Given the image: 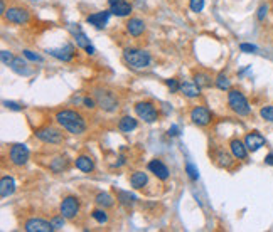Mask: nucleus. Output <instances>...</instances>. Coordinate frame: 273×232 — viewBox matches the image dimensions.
Instances as JSON below:
<instances>
[{"label": "nucleus", "mask_w": 273, "mask_h": 232, "mask_svg": "<svg viewBox=\"0 0 273 232\" xmlns=\"http://www.w3.org/2000/svg\"><path fill=\"white\" fill-rule=\"evenodd\" d=\"M267 14H268V5L267 3H263V5H260L258 12H257V19L258 20H265Z\"/></svg>", "instance_id": "obj_41"}, {"label": "nucleus", "mask_w": 273, "mask_h": 232, "mask_svg": "<svg viewBox=\"0 0 273 232\" xmlns=\"http://www.w3.org/2000/svg\"><path fill=\"white\" fill-rule=\"evenodd\" d=\"M108 7L110 12L117 17H127L132 12V5L129 0H108Z\"/></svg>", "instance_id": "obj_11"}, {"label": "nucleus", "mask_w": 273, "mask_h": 232, "mask_svg": "<svg viewBox=\"0 0 273 232\" xmlns=\"http://www.w3.org/2000/svg\"><path fill=\"white\" fill-rule=\"evenodd\" d=\"M10 68L17 74H24V76L30 74V69H27V62L22 59V57H14V61L10 62Z\"/></svg>", "instance_id": "obj_25"}, {"label": "nucleus", "mask_w": 273, "mask_h": 232, "mask_svg": "<svg viewBox=\"0 0 273 232\" xmlns=\"http://www.w3.org/2000/svg\"><path fill=\"white\" fill-rule=\"evenodd\" d=\"M136 126H138V123H136V119L132 118V116H123L120 119V123H118V128H120V131H123V133L134 131Z\"/></svg>", "instance_id": "obj_24"}, {"label": "nucleus", "mask_w": 273, "mask_h": 232, "mask_svg": "<svg viewBox=\"0 0 273 232\" xmlns=\"http://www.w3.org/2000/svg\"><path fill=\"white\" fill-rule=\"evenodd\" d=\"M15 192V180L12 177H2V180H0V197L2 199H7L10 197L12 194Z\"/></svg>", "instance_id": "obj_18"}, {"label": "nucleus", "mask_w": 273, "mask_h": 232, "mask_svg": "<svg viewBox=\"0 0 273 232\" xmlns=\"http://www.w3.org/2000/svg\"><path fill=\"white\" fill-rule=\"evenodd\" d=\"M64 216L61 214V216H56V217H52V221H51V226H52V231H61L64 227Z\"/></svg>", "instance_id": "obj_34"}, {"label": "nucleus", "mask_w": 273, "mask_h": 232, "mask_svg": "<svg viewBox=\"0 0 273 232\" xmlns=\"http://www.w3.org/2000/svg\"><path fill=\"white\" fill-rule=\"evenodd\" d=\"M3 106L8 108V110H14V111H20L22 110V106L17 105V103H14V101H3Z\"/></svg>", "instance_id": "obj_43"}, {"label": "nucleus", "mask_w": 273, "mask_h": 232, "mask_svg": "<svg viewBox=\"0 0 273 232\" xmlns=\"http://www.w3.org/2000/svg\"><path fill=\"white\" fill-rule=\"evenodd\" d=\"M61 214L68 219V221H73L74 217L78 216L79 212V200L78 197H74V195H68V197L63 199V202H61V207H59Z\"/></svg>", "instance_id": "obj_9"}, {"label": "nucleus", "mask_w": 273, "mask_h": 232, "mask_svg": "<svg viewBox=\"0 0 273 232\" xmlns=\"http://www.w3.org/2000/svg\"><path fill=\"white\" fill-rule=\"evenodd\" d=\"M265 143H267L265 136L258 131H252L245 136V145L250 151H258L262 146H265Z\"/></svg>", "instance_id": "obj_12"}, {"label": "nucleus", "mask_w": 273, "mask_h": 232, "mask_svg": "<svg viewBox=\"0 0 273 232\" xmlns=\"http://www.w3.org/2000/svg\"><path fill=\"white\" fill-rule=\"evenodd\" d=\"M74 165H76L78 170L85 173H90L95 170V162L91 160V157H88V155H79V157L74 160Z\"/></svg>", "instance_id": "obj_20"}, {"label": "nucleus", "mask_w": 273, "mask_h": 232, "mask_svg": "<svg viewBox=\"0 0 273 232\" xmlns=\"http://www.w3.org/2000/svg\"><path fill=\"white\" fill-rule=\"evenodd\" d=\"M51 170L54 172V173H61L63 170H66L68 168V158L66 157H58V158H54L51 162Z\"/></svg>", "instance_id": "obj_27"}, {"label": "nucleus", "mask_w": 273, "mask_h": 232, "mask_svg": "<svg viewBox=\"0 0 273 232\" xmlns=\"http://www.w3.org/2000/svg\"><path fill=\"white\" fill-rule=\"evenodd\" d=\"M265 163L270 165V167H273V153H268L265 157Z\"/></svg>", "instance_id": "obj_45"}, {"label": "nucleus", "mask_w": 273, "mask_h": 232, "mask_svg": "<svg viewBox=\"0 0 273 232\" xmlns=\"http://www.w3.org/2000/svg\"><path fill=\"white\" fill-rule=\"evenodd\" d=\"M148 170H150L158 180H167V178H169V168H167V165L162 162V160H152V162H148Z\"/></svg>", "instance_id": "obj_16"}, {"label": "nucleus", "mask_w": 273, "mask_h": 232, "mask_svg": "<svg viewBox=\"0 0 273 232\" xmlns=\"http://www.w3.org/2000/svg\"><path fill=\"white\" fill-rule=\"evenodd\" d=\"M240 49H241V52H248V54H252V52H257L258 51L257 46H253V44H248V42L240 44Z\"/></svg>", "instance_id": "obj_39"}, {"label": "nucleus", "mask_w": 273, "mask_h": 232, "mask_svg": "<svg viewBox=\"0 0 273 232\" xmlns=\"http://www.w3.org/2000/svg\"><path fill=\"white\" fill-rule=\"evenodd\" d=\"M228 105H230L233 113H236L238 116H248L252 113V106H250L246 96L241 91H238V89H230V93H228Z\"/></svg>", "instance_id": "obj_4"}, {"label": "nucleus", "mask_w": 273, "mask_h": 232, "mask_svg": "<svg viewBox=\"0 0 273 232\" xmlns=\"http://www.w3.org/2000/svg\"><path fill=\"white\" fill-rule=\"evenodd\" d=\"M24 229L27 232H51L52 226L51 222L42 221V219H29V221L25 222Z\"/></svg>", "instance_id": "obj_14"}, {"label": "nucleus", "mask_w": 273, "mask_h": 232, "mask_svg": "<svg viewBox=\"0 0 273 232\" xmlns=\"http://www.w3.org/2000/svg\"><path fill=\"white\" fill-rule=\"evenodd\" d=\"M29 157H30V151L24 143H15V145L10 146L8 158H10V162L14 163L15 167H22V165H25L29 162Z\"/></svg>", "instance_id": "obj_6"}, {"label": "nucleus", "mask_w": 273, "mask_h": 232, "mask_svg": "<svg viewBox=\"0 0 273 232\" xmlns=\"http://www.w3.org/2000/svg\"><path fill=\"white\" fill-rule=\"evenodd\" d=\"M95 202L100 205V207H113V204H115V200L110 194H98L95 197Z\"/></svg>", "instance_id": "obj_28"}, {"label": "nucleus", "mask_w": 273, "mask_h": 232, "mask_svg": "<svg viewBox=\"0 0 273 232\" xmlns=\"http://www.w3.org/2000/svg\"><path fill=\"white\" fill-rule=\"evenodd\" d=\"M5 20H8L10 24H17V25H24L27 24L30 15H29V10L27 8H22V7H8L5 10Z\"/></svg>", "instance_id": "obj_8"}, {"label": "nucleus", "mask_w": 273, "mask_h": 232, "mask_svg": "<svg viewBox=\"0 0 273 232\" xmlns=\"http://www.w3.org/2000/svg\"><path fill=\"white\" fill-rule=\"evenodd\" d=\"M130 185L134 187V189H143L145 185H147V173L143 172H135L134 175L130 177Z\"/></svg>", "instance_id": "obj_26"}, {"label": "nucleus", "mask_w": 273, "mask_h": 232, "mask_svg": "<svg viewBox=\"0 0 273 232\" xmlns=\"http://www.w3.org/2000/svg\"><path fill=\"white\" fill-rule=\"evenodd\" d=\"M49 54L52 57H56V59H59V61H63V62H69V61H73V57H74V47L71 46V44H66V46L63 47H59V49H49Z\"/></svg>", "instance_id": "obj_13"}, {"label": "nucleus", "mask_w": 273, "mask_h": 232, "mask_svg": "<svg viewBox=\"0 0 273 232\" xmlns=\"http://www.w3.org/2000/svg\"><path fill=\"white\" fill-rule=\"evenodd\" d=\"M179 91L182 93L184 96H187V98H197V96L201 95V88L197 86L196 83H191V81H184V83H180Z\"/></svg>", "instance_id": "obj_21"}, {"label": "nucleus", "mask_w": 273, "mask_h": 232, "mask_svg": "<svg viewBox=\"0 0 273 232\" xmlns=\"http://www.w3.org/2000/svg\"><path fill=\"white\" fill-rule=\"evenodd\" d=\"M83 105H85L88 110H93L95 106H98V105H96V100H93V98H88V96L85 98V100H83Z\"/></svg>", "instance_id": "obj_42"}, {"label": "nucleus", "mask_w": 273, "mask_h": 232, "mask_svg": "<svg viewBox=\"0 0 273 232\" xmlns=\"http://www.w3.org/2000/svg\"><path fill=\"white\" fill-rule=\"evenodd\" d=\"M91 216H93V219L98 222V224H107L108 222V214L105 211H101V209H96V211H93Z\"/></svg>", "instance_id": "obj_32"}, {"label": "nucleus", "mask_w": 273, "mask_h": 232, "mask_svg": "<svg viewBox=\"0 0 273 232\" xmlns=\"http://www.w3.org/2000/svg\"><path fill=\"white\" fill-rule=\"evenodd\" d=\"M194 83L199 86L201 89L202 88H209L211 86V76L208 73H197L194 76Z\"/></svg>", "instance_id": "obj_30"}, {"label": "nucleus", "mask_w": 273, "mask_h": 232, "mask_svg": "<svg viewBox=\"0 0 273 232\" xmlns=\"http://www.w3.org/2000/svg\"><path fill=\"white\" fill-rule=\"evenodd\" d=\"M93 96L96 100V105L103 111H107V113H113V111H117L118 106H120V101H118V98L115 96V93L110 91V89L96 88Z\"/></svg>", "instance_id": "obj_3"}, {"label": "nucleus", "mask_w": 273, "mask_h": 232, "mask_svg": "<svg viewBox=\"0 0 273 232\" xmlns=\"http://www.w3.org/2000/svg\"><path fill=\"white\" fill-rule=\"evenodd\" d=\"M186 172H187V175L191 180H197V178H199V172H197V168L191 162L186 163Z\"/></svg>", "instance_id": "obj_35"}, {"label": "nucleus", "mask_w": 273, "mask_h": 232, "mask_svg": "<svg viewBox=\"0 0 273 232\" xmlns=\"http://www.w3.org/2000/svg\"><path fill=\"white\" fill-rule=\"evenodd\" d=\"M110 15H113L110 10H103V12H95V14H91V15H88L86 17V20H88V24H91V25H95L96 29H103L105 25L108 24V20H110Z\"/></svg>", "instance_id": "obj_15"}, {"label": "nucleus", "mask_w": 273, "mask_h": 232, "mask_svg": "<svg viewBox=\"0 0 273 232\" xmlns=\"http://www.w3.org/2000/svg\"><path fill=\"white\" fill-rule=\"evenodd\" d=\"M179 133H180V130H179L177 124H174V126L169 128V136H179Z\"/></svg>", "instance_id": "obj_44"}, {"label": "nucleus", "mask_w": 273, "mask_h": 232, "mask_svg": "<svg viewBox=\"0 0 273 232\" xmlns=\"http://www.w3.org/2000/svg\"><path fill=\"white\" fill-rule=\"evenodd\" d=\"M0 10H2V14H5V2H3V0H0Z\"/></svg>", "instance_id": "obj_47"}, {"label": "nucleus", "mask_w": 273, "mask_h": 232, "mask_svg": "<svg viewBox=\"0 0 273 232\" xmlns=\"http://www.w3.org/2000/svg\"><path fill=\"white\" fill-rule=\"evenodd\" d=\"M32 2H37V0H32Z\"/></svg>", "instance_id": "obj_48"}, {"label": "nucleus", "mask_w": 273, "mask_h": 232, "mask_svg": "<svg viewBox=\"0 0 273 232\" xmlns=\"http://www.w3.org/2000/svg\"><path fill=\"white\" fill-rule=\"evenodd\" d=\"M115 192H117V200L120 202L122 205H125V207H132L135 202H136V197L134 194H130V192H125V190H117L115 187Z\"/></svg>", "instance_id": "obj_23"}, {"label": "nucleus", "mask_w": 273, "mask_h": 232, "mask_svg": "<svg viewBox=\"0 0 273 232\" xmlns=\"http://www.w3.org/2000/svg\"><path fill=\"white\" fill-rule=\"evenodd\" d=\"M71 32L74 34V39H76V46L78 47H81V49H86L88 46H90V39L86 37V34L83 32L81 27L76 24V27H74V24H71Z\"/></svg>", "instance_id": "obj_22"}, {"label": "nucleus", "mask_w": 273, "mask_h": 232, "mask_svg": "<svg viewBox=\"0 0 273 232\" xmlns=\"http://www.w3.org/2000/svg\"><path fill=\"white\" fill-rule=\"evenodd\" d=\"M36 138H39L41 141L49 143V145H59V143H63V140H64L63 133L52 126H44V128L36 130Z\"/></svg>", "instance_id": "obj_7"}, {"label": "nucleus", "mask_w": 273, "mask_h": 232, "mask_svg": "<svg viewBox=\"0 0 273 232\" xmlns=\"http://www.w3.org/2000/svg\"><path fill=\"white\" fill-rule=\"evenodd\" d=\"M165 84L169 86L170 93H177V91H179V88H180V84H179L177 79H167Z\"/></svg>", "instance_id": "obj_40"}, {"label": "nucleus", "mask_w": 273, "mask_h": 232, "mask_svg": "<svg viewBox=\"0 0 273 232\" xmlns=\"http://www.w3.org/2000/svg\"><path fill=\"white\" fill-rule=\"evenodd\" d=\"M230 150H231V155L238 160H246V157H248V148H246L245 141L238 140V138H233V140L230 141Z\"/></svg>", "instance_id": "obj_17"}, {"label": "nucleus", "mask_w": 273, "mask_h": 232, "mask_svg": "<svg viewBox=\"0 0 273 232\" xmlns=\"http://www.w3.org/2000/svg\"><path fill=\"white\" fill-rule=\"evenodd\" d=\"M260 116H262L265 121L273 123V106H263V108L260 110Z\"/></svg>", "instance_id": "obj_33"}, {"label": "nucleus", "mask_w": 273, "mask_h": 232, "mask_svg": "<svg viewBox=\"0 0 273 232\" xmlns=\"http://www.w3.org/2000/svg\"><path fill=\"white\" fill-rule=\"evenodd\" d=\"M0 56H2V64L3 66H10V62L14 61V56H12V52L10 51H5V49H3V51L0 52Z\"/></svg>", "instance_id": "obj_36"}, {"label": "nucleus", "mask_w": 273, "mask_h": 232, "mask_svg": "<svg viewBox=\"0 0 273 232\" xmlns=\"http://www.w3.org/2000/svg\"><path fill=\"white\" fill-rule=\"evenodd\" d=\"M123 61H125L132 69L142 71L150 66L152 56H150V52L143 51V49L130 47V49H125V51H123Z\"/></svg>", "instance_id": "obj_2"}, {"label": "nucleus", "mask_w": 273, "mask_h": 232, "mask_svg": "<svg viewBox=\"0 0 273 232\" xmlns=\"http://www.w3.org/2000/svg\"><path fill=\"white\" fill-rule=\"evenodd\" d=\"M191 119L197 126H208V124L213 121V115H211V111L208 108H204V106H196V108H192L191 111Z\"/></svg>", "instance_id": "obj_10"}, {"label": "nucleus", "mask_w": 273, "mask_h": 232, "mask_svg": "<svg viewBox=\"0 0 273 232\" xmlns=\"http://www.w3.org/2000/svg\"><path fill=\"white\" fill-rule=\"evenodd\" d=\"M127 30H129L130 35H134V37H138V35H142L145 32V22L142 19H130L127 22Z\"/></svg>", "instance_id": "obj_19"}, {"label": "nucleus", "mask_w": 273, "mask_h": 232, "mask_svg": "<svg viewBox=\"0 0 273 232\" xmlns=\"http://www.w3.org/2000/svg\"><path fill=\"white\" fill-rule=\"evenodd\" d=\"M216 88L221 89V91H230L231 89V83H230V79H228V76L224 73L218 74V78H216Z\"/></svg>", "instance_id": "obj_29"}, {"label": "nucleus", "mask_w": 273, "mask_h": 232, "mask_svg": "<svg viewBox=\"0 0 273 232\" xmlns=\"http://www.w3.org/2000/svg\"><path fill=\"white\" fill-rule=\"evenodd\" d=\"M85 51H86V52H88V54H90V56H93V54H95V52H96V51H95V47H93V46H91V44H90V46H88V47L85 49Z\"/></svg>", "instance_id": "obj_46"}, {"label": "nucleus", "mask_w": 273, "mask_h": 232, "mask_svg": "<svg viewBox=\"0 0 273 232\" xmlns=\"http://www.w3.org/2000/svg\"><path fill=\"white\" fill-rule=\"evenodd\" d=\"M56 121H58L66 131L71 133V135H83L88 128L86 119L74 110L58 111V113H56Z\"/></svg>", "instance_id": "obj_1"}, {"label": "nucleus", "mask_w": 273, "mask_h": 232, "mask_svg": "<svg viewBox=\"0 0 273 232\" xmlns=\"http://www.w3.org/2000/svg\"><path fill=\"white\" fill-rule=\"evenodd\" d=\"M135 113L145 123H155L158 119V111L150 101H140L135 105Z\"/></svg>", "instance_id": "obj_5"}, {"label": "nucleus", "mask_w": 273, "mask_h": 232, "mask_svg": "<svg viewBox=\"0 0 273 232\" xmlns=\"http://www.w3.org/2000/svg\"><path fill=\"white\" fill-rule=\"evenodd\" d=\"M22 52H24L25 59H29V61H32V62H42V57L39 56V54H34L32 51H29V49H25V51H22Z\"/></svg>", "instance_id": "obj_37"}, {"label": "nucleus", "mask_w": 273, "mask_h": 232, "mask_svg": "<svg viewBox=\"0 0 273 232\" xmlns=\"http://www.w3.org/2000/svg\"><path fill=\"white\" fill-rule=\"evenodd\" d=\"M189 7H191L192 12H202V8H204V0H191Z\"/></svg>", "instance_id": "obj_38"}, {"label": "nucleus", "mask_w": 273, "mask_h": 232, "mask_svg": "<svg viewBox=\"0 0 273 232\" xmlns=\"http://www.w3.org/2000/svg\"><path fill=\"white\" fill-rule=\"evenodd\" d=\"M216 158H218V162H219V165H221V167L230 168L231 165H233V157H231V155H228L226 151H223V150H219V151H218Z\"/></svg>", "instance_id": "obj_31"}]
</instances>
